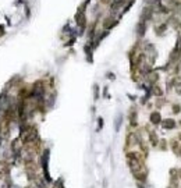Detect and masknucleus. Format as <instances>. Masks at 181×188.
<instances>
[{
	"label": "nucleus",
	"mask_w": 181,
	"mask_h": 188,
	"mask_svg": "<svg viewBox=\"0 0 181 188\" xmlns=\"http://www.w3.org/2000/svg\"><path fill=\"white\" fill-rule=\"evenodd\" d=\"M150 123L155 124V125L162 123V116H160L159 112H152L150 113Z\"/></svg>",
	"instance_id": "7ed1b4c3"
},
{
	"label": "nucleus",
	"mask_w": 181,
	"mask_h": 188,
	"mask_svg": "<svg viewBox=\"0 0 181 188\" xmlns=\"http://www.w3.org/2000/svg\"><path fill=\"white\" fill-rule=\"evenodd\" d=\"M152 93L156 95V96H162V95H163V91H162V88H160V86L155 85L153 88H152Z\"/></svg>",
	"instance_id": "39448f33"
},
{
	"label": "nucleus",
	"mask_w": 181,
	"mask_h": 188,
	"mask_svg": "<svg viewBox=\"0 0 181 188\" xmlns=\"http://www.w3.org/2000/svg\"><path fill=\"white\" fill-rule=\"evenodd\" d=\"M171 110H173V113H174V114H178V113L181 112V106L178 105V103H174V105L171 106Z\"/></svg>",
	"instance_id": "423d86ee"
},
{
	"label": "nucleus",
	"mask_w": 181,
	"mask_h": 188,
	"mask_svg": "<svg viewBox=\"0 0 181 188\" xmlns=\"http://www.w3.org/2000/svg\"><path fill=\"white\" fill-rule=\"evenodd\" d=\"M159 137H157V134L155 132V131H150L149 132V142L152 146H157L159 145Z\"/></svg>",
	"instance_id": "20e7f679"
},
{
	"label": "nucleus",
	"mask_w": 181,
	"mask_h": 188,
	"mask_svg": "<svg viewBox=\"0 0 181 188\" xmlns=\"http://www.w3.org/2000/svg\"><path fill=\"white\" fill-rule=\"evenodd\" d=\"M170 145H171V150L176 153V156L181 157V144H180V141L171 140L170 141Z\"/></svg>",
	"instance_id": "f257e3e1"
},
{
	"label": "nucleus",
	"mask_w": 181,
	"mask_h": 188,
	"mask_svg": "<svg viewBox=\"0 0 181 188\" xmlns=\"http://www.w3.org/2000/svg\"><path fill=\"white\" fill-rule=\"evenodd\" d=\"M178 123H180V127H181V121H178Z\"/></svg>",
	"instance_id": "1a4fd4ad"
},
{
	"label": "nucleus",
	"mask_w": 181,
	"mask_h": 188,
	"mask_svg": "<svg viewBox=\"0 0 181 188\" xmlns=\"http://www.w3.org/2000/svg\"><path fill=\"white\" fill-rule=\"evenodd\" d=\"M178 141H180V142H181V132H180V134H178Z\"/></svg>",
	"instance_id": "6e6552de"
},
{
	"label": "nucleus",
	"mask_w": 181,
	"mask_h": 188,
	"mask_svg": "<svg viewBox=\"0 0 181 188\" xmlns=\"http://www.w3.org/2000/svg\"><path fill=\"white\" fill-rule=\"evenodd\" d=\"M162 125L166 130H173L177 127V123L176 120H173V118H165V121H162Z\"/></svg>",
	"instance_id": "f03ea898"
},
{
	"label": "nucleus",
	"mask_w": 181,
	"mask_h": 188,
	"mask_svg": "<svg viewBox=\"0 0 181 188\" xmlns=\"http://www.w3.org/2000/svg\"><path fill=\"white\" fill-rule=\"evenodd\" d=\"M159 144H160V149H162V150H166V149H167V142H166L165 140H160Z\"/></svg>",
	"instance_id": "0eeeda50"
}]
</instances>
